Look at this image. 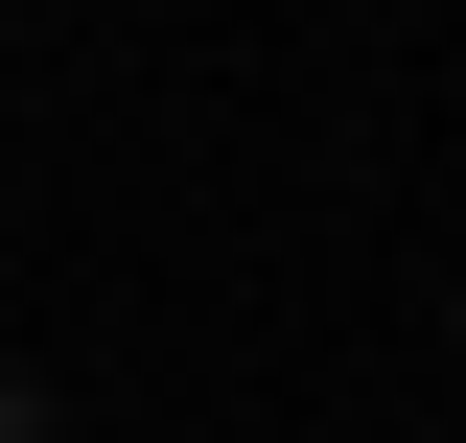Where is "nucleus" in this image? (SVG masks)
Listing matches in <instances>:
<instances>
[{
  "label": "nucleus",
  "mask_w": 466,
  "mask_h": 443,
  "mask_svg": "<svg viewBox=\"0 0 466 443\" xmlns=\"http://www.w3.org/2000/svg\"><path fill=\"white\" fill-rule=\"evenodd\" d=\"M0 443H47V374H0Z\"/></svg>",
  "instance_id": "nucleus-1"
}]
</instances>
